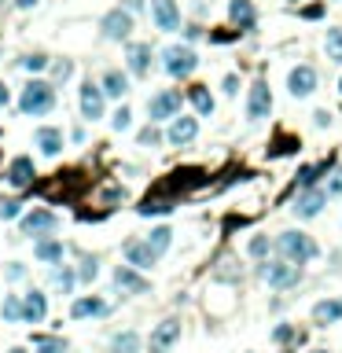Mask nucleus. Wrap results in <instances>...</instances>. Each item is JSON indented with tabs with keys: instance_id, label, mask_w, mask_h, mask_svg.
<instances>
[{
	"instance_id": "2eb2a0df",
	"label": "nucleus",
	"mask_w": 342,
	"mask_h": 353,
	"mask_svg": "<svg viewBox=\"0 0 342 353\" xmlns=\"http://www.w3.org/2000/svg\"><path fill=\"white\" fill-rule=\"evenodd\" d=\"M114 287H118V295H147L151 291V284H147L133 265H118V269H114Z\"/></svg>"
},
{
	"instance_id": "6ab92c4d",
	"label": "nucleus",
	"mask_w": 342,
	"mask_h": 353,
	"mask_svg": "<svg viewBox=\"0 0 342 353\" xmlns=\"http://www.w3.org/2000/svg\"><path fill=\"white\" fill-rule=\"evenodd\" d=\"M23 309H26L23 313L26 324H41V320L48 317V295L45 291H26L23 295Z\"/></svg>"
},
{
	"instance_id": "ea45409f",
	"label": "nucleus",
	"mask_w": 342,
	"mask_h": 353,
	"mask_svg": "<svg viewBox=\"0 0 342 353\" xmlns=\"http://www.w3.org/2000/svg\"><path fill=\"white\" fill-rule=\"evenodd\" d=\"M158 140H162V133H158L155 125H147V129H140V133H136V144H147V147H155Z\"/></svg>"
},
{
	"instance_id": "09e8293b",
	"label": "nucleus",
	"mask_w": 342,
	"mask_h": 353,
	"mask_svg": "<svg viewBox=\"0 0 342 353\" xmlns=\"http://www.w3.org/2000/svg\"><path fill=\"white\" fill-rule=\"evenodd\" d=\"M184 37H188V41H199V37H202V30H199L195 23H191V26L184 30Z\"/></svg>"
},
{
	"instance_id": "473e14b6",
	"label": "nucleus",
	"mask_w": 342,
	"mask_h": 353,
	"mask_svg": "<svg viewBox=\"0 0 342 353\" xmlns=\"http://www.w3.org/2000/svg\"><path fill=\"white\" fill-rule=\"evenodd\" d=\"M324 52H328V59L342 63V26L328 30V37H324Z\"/></svg>"
},
{
	"instance_id": "f3484780",
	"label": "nucleus",
	"mask_w": 342,
	"mask_h": 353,
	"mask_svg": "<svg viewBox=\"0 0 342 353\" xmlns=\"http://www.w3.org/2000/svg\"><path fill=\"white\" fill-rule=\"evenodd\" d=\"M125 67H129V74H136V78H147V70H151V45H129L125 48Z\"/></svg>"
},
{
	"instance_id": "c03bdc74",
	"label": "nucleus",
	"mask_w": 342,
	"mask_h": 353,
	"mask_svg": "<svg viewBox=\"0 0 342 353\" xmlns=\"http://www.w3.org/2000/svg\"><path fill=\"white\" fill-rule=\"evenodd\" d=\"M302 19H324V4H306L302 8Z\"/></svg>"
},
{
	"instance_id": "bb28decb",
	"label": "nucleus",
	"mask_w": 342,
	"mask_h": 353,
	"mask_svg": "<svg viewBox=\"0 0 342 353\" xmlns=\"http://www.w3.org/2000/svg\"><path fill=\"white\" fill-rule=\"evenodd\" d=\"M52 287L63 291V295H70L74 287H78V269H70V265H56V269H52Z\"/></svg>"
},
{
	"instance_id": "58836bf2",
	"label": "nucleus",
	"mask_w": 342,
	"mask_h": 353,
	"mask_svg": "<svg viewBox=\"0 0 342 353\" xmlns=\"http://www.w3.org/2000/svg\"><path fill=\"white\" fill-rule=\"evenodd\" d=\"M269 247H272V243H269V239H265V235H254V239L247 243V250H250V258H261V261H265V254H269Z\"/></svg>"
},
{
	"instance_id": "20e7f679",
	"label": "nucleus",
	"mask_w": 342,
	"mask_h": 353,
	"mask_svg": "<svg viewBox=\"0 0 342 353\" xmlns=\"http://www.w3.org/2000/svg\"><path fill=\"white\" fill-rule=\"evenodd\" d=\"M258 276L265 284L272 287V291H291V287L302 280V269H298V265H291V261H261L258 265Z\"/></svg>"
},
{
	"instance_id": "13d9d810",
	"label": "nucleus",
	"mask_w": 342,
	"mask_h": 353,
	"mask_svg": "<svg viewBox=\"0 0 342 353\" xmlns=\"http://www.w3.org/2000/svg\"><path fill=\"white\" fill-rule=\"evenodd\" d=\"M313 353H328V350H313Z\"/></svg>"
},
{
	"instance_id": "3c124183",
	"label": "nucleus",
	"mask_w": 342,
	"mask_h": 353,
	"mask_svg": "<svg viewBox=\"0 0 342 353\" xmlns=\"http://www.w3.org/2000/svg\"><path fill=\"white\" fill-rule=\"evenodd\" d=\"M70 140H74V144H85V129H78V125H74V129H70Z\"/></svg>"
},
{
	"instance_id": "9b49d317",
	"label": "nucleus",
	"mask_w": 342,
	"mask_h": 353,
	"mask_svg": "<svg viewBox=\"0 0 342 353\" xmlns=\"http://www.w3.org/2000/svg\"><path fill=\"white\" fill-rule=\"evenodd\" d=\"M151 19L162 34H177L180 30V8L177 0H151Z\"/></svg>"
},
{
	"instance_id": "0eeeda50",
	"label": "nucleus",
	"mask_w": 342,
	"mask_h": 353,
	"mask_svg": "<svg viewBox=\"0 0 342 353\" xmlns=\"http://www.w3.org/2000/svg\"><path fill=\"white\" fill-rule=\"evenodd\" d=\"M59 217L52 210H30L23 221H19V235H26V239H45L48 232H56Z\"/></svg>"
},
{
	"instance_id": "2f4dec72",
	"label": "nucleus",
	"mask_w": 342,
	"mask_h": 353,
	"mask_svg": "<svg viewBox=\"0 0 342 353\" xmlns=\"http://www.w3.org/2000/svg\"><path fill=\"white\" fill-rule=\"evenodd\" d=\"M298 151V136H291V133H280V136H276V140H272V147H269V158H280V155H295Z\"/></svg>"
},
{
	"instance_id": "cd10ccee",
	"label": "nucleus",
	"mask_w": 342,
	"mask_h": 353,
	"mask_svg": "<svg viewBox=\"0 0 342 353\" xmlns=\"http://www.w3.org/2000/svg\"><path fill=\"white\" fill-rule=\"evenodd\" d=\"M188 103L195 107V111H199L202 118L213 114V96H210L206 85H191V89H188Z\"/></svg>"
},
{
	"instance_id": "8fccbe9b",
	"label": "nucleus",
	"mask_w": 342,
	"mask_h": 353,
	"mask_svg": "<svg viewBox=\"0 0 342 353\" xmlns=\"http://www.w3.org/2000/svg\"><path fill=\"white\" fill-rule=\"evenodd\" d=\"M317 125H320V129H328V125H331V114L320 111V114H317Z\"/></svg>"
},
{
	"instance_id": "a19ab883",
	"label": "nucleus",
	"mask_w": 342,
	"mask_h": 353,
	"mask_svg": "<svg viewBox=\"0 0 342 353\" xmlns=\"http://www.w3.org/2000/svg\"><path fill=\"white\" fill-rule=\"evenodd\" d=\"M19 206H23V202H19V199H0V217H4V221L19 217Z\"/></svg>"
},
{
	"instance_id": "a211bd4d",
	"label": "nucleus",
	"mask_w": 342,
	"mask_h": 353,
	"mask_svg": "<svg viewBox=\"0 0 342 353\" xmlns=\"http://www.w3.org/2000/svg\"><path fill=\"white\" fill-rule=\"evenodd\" d=\"M100 85H103L107 100H125V96H129V74L125 70H103Z\"/></svg>"
},
{
	"instance_id": "4468645a",
	"label": "nucleus",
	"mask_w": 342,
	"mask_h": 353,
	"mask_svg": "<svg viewBox=\"0 0 342 353\" xmlns=\"http://www.w3.org/2000/svg\"><path fill=\"white\" fill-rule=\"evenodd\" d=\"M122 254H125V261H129L133 269H155V261H158V254L151 250L147 239H125Z\"/></svg>"
},
{
	"instance_id": "7c9ffc66",
	"label": "nucleus",
	"mask_w": 342,
	"mask_h": 353,
	"mask_svg": "<svg viewBox=\"0 0 342 353\" xmlns=\"http://www.w3.org/2000/svg\"><path fill=\"white\" fill-rule=\"evenodd\" d=\"M37 353H70V342L59 335H37Z\"/></svg>"
},
{
	"instance_id": "de8ad7c7",
	"label": "nucleus",
	"mask_w": 342,
	"mask_h": 353,
	"mask_svg": "<svg viewBox=\"0 0 342 353\" xmlns=\"http://www.w3.org/2000/svg\"><path fill=\"white\" fill-rule=\"evenodd\" d=\"M122 8H129V12H133V15H140V12H144V0H125V4H122Z\"/></svg>"
},
{
	"instance_id": "e433bc0d",
	"label": "nucleus",
	"mask_w": 342,
	"mask_h": 353,
	"mask_svg": "<svg viewBox=\"0 0 342 353\" xmlns=\"http://www.w3.org/2000/svg\"><path fill=\"white\" fill-rule=\"evenodd\" d=\"M129 125H133V111H129V107H118V111L111 114V129L125 133V129H129Z\"/></svg>"
},
{
	"instance_id": "a18cd8bd",
	"label": "nucleus",
	"mask_w": 342,
	"mask_h": 353,
	"mask_svg": "<svg viewBox=\"0 0 342 353\" xmlns=\"http://www.w3.org/2000/svg\"><path fill=\"white\" fill-rule=\"evenodd\" d=\"M291 339H295V331L287 328V324H280V328L272 331V342H291Z\"/></svg>"
},
{
	"instance_id": "864d4df0",
	"label": "nucleus",
	"mask_w": 342,
	"mask_h": 353,
	"mask_svg": "<svg viewBox=\"0 0 342 353\" xmlns=\"http://www.w3.org/2000/svg\"><path fill=\"white\" fill-rule=\"evenodd\" d=\"M4 103H8V85L0 81V107H4Z\"/></svg>"
},
{
	"instance_id": "c85d7f7f",
	"label": "nucleus",
	"mask_w": 342,
	"mask_h": 353,
	"mask_svg": "<svg viewBox=\"0 0 342 353\" xmlns=\"http://www.w3.org/2000/svg\"><path fill=\"white\" fill-rule=\"evenodd\" d=\"M147 243H151V250L158 254V258H162V254L173 247V228H169V224H158V228L147 232Z\"/></svg>"
},
{
	"instance_id": "f8f14e48",
	"label": "nucleus",
	"mask_w": 342,
	"mask_h": 353,
	"mask_svg": "<svg viewBox=\"0 0 342 353\" xmlns=\"http://www.w3.org/2000/svg\"><path fill=\"white\" fill-rule=\"evenodd\" d=\"M324 202H328V188H302V195L295 199V217H317L320 210H324Z\"/></svg>"
},
{
	"instance_id": "6e6552de",
	"label": "nucleus",
	"mask_w": 342,
	"mask_h": 353,
	"mask_svg": "<svg viewBox=\"0 0 342 353\" xmlns=\"http://www.w3.org/2000/svg\"><path fill=\"white\" fill-rule=\"evenodd\" d=\"M78 107H81V118H89V122L103 118V111H107L103 85H96V81H81V89H78Z\"/></svg>"
},
{
	"instance_id": "37998d69",
	"label": "nucleus",
	"mask_w": 342,
	"mask_h": 353,
	"mask_svg": "<svg viewBox=\"0 0 342 353\" xmlns=\"http://www.w3.org/2000/svg\"><path fill=\"white\" fill-rule=\"evenodd\" d=\"M239 92V74H224V96H236Z\"/></svg>"
},
{
	"instance_id": "c9c22d12",
	"label": "nucleus",
	"mask_w": 342,
	"mask_h": 353,
	"mask_svg": "<svg viewBox=\"0 0 342 353\" xmlns=\"http://www.w3.org/2000/svg\"><path fill=\"white\" fill-rule=\"evenodd\" d=\"M136 210H140L144 217H151V213H169V210H173V199H169V195L166 199H144Z\"/></svg>"
},
{
	"instance_id": "1a4fd4ad",
	"label": "nucleus",
	"mask_w": 342,
	"mask_h": 353,
	"mask_svg": "<svg viewBox=\"0 0 342 353\" xmlns=\"http://www.w3.org/2000/svg\"><path fill=\"white\" fill-rule=\"evenodd\" d=\"M320 85V74L309 67V63H302V67H295L291 74H287V92L295 96V100H306V96H313Z\"/></svg>"
},
{
	"instance_id": "603ef678",
	"label": "nucleus",
	"mask_w": 342,
	"mask_h": 353,
	"mask_svg": "<svg viewBox=\"0 0 342 353\" xmlns=\"http://www.w3.org/2000/svg\"><path fill=\"white\" fill-rule=\"evenodd\" d=\"M15 8H23V12H30V8H37V0H15Z\"/></svg>"
},
{
	"instance_id": "dca6fc26",
	"label": "nucleus",
	"mask_w": 342,
	"mask_h": 353,
	"mask_svg": "<svg viewBox=\"0 0 342 353\" xmlns=\"http://www.w3.org/2000/svg\"><path fill=\"white\" fill-rule=\"evenodd\" d=\"M228 23L239 30H254L258 26V8H254V0H228Z\"/></svg>"
},
{
	"instance_id": "6e6d98bb",
	"label": "nucleus",
	"mask_w": 342,
	"mask_h": 353,
	"mask_svg": "<svg viewBox=\"0 0 342 353\" xmlns=\"http://www.w3.org/2000/svg\"><path fill=\"white\" fill-rule=\"evenodd\" d=\"M287 4H302V0H287Z\"/></svg>"
},
{
	"instance_id": "9d476101",
	"label": "nucleus",
	"mask_w": 342,
	"mask_h": 353,
	"mask_svg": "<svg viewBox=\"0 0 342 353\" xmlns=\"http://www.w3.org/2000/svg\"><path fill=\"white\" fill-rule=\"evenodd\" d=\"M269 114H272V92H269V85H265V78H258L250 96H247V118L250 122H261V118H269Z\"/></svg>"
},
{
	"instance_id": "f03ea898",
	"label": "nucleus",
	"mask_w": 342,
	"mask_h": 353,
	"mask_svg": "<svg viewBox=\"0 0 342 353\" xmlns=\"http://www.w3.org/2000/svg\"><path fill=\"white\" fill-rule=\"evenodd\" d=\"M52 107H56V85H52V81L34 78L23 89V96H19V114L37 118V114H48Z\"/></svg>"
},
{
	"instance_id": "a878e982",
	"label": "nucleus",
	"mask_w": 342,
	"mask_h": 353,
	"mask_svg": "<svg viewBox=\"0 0 342 353\" xmlns=\"http://www.w3.org/2000/svg\"><path fill=\"white\" fill-rule=\"evenodd\" d=\"M34 254H37V261H45V265H48V269L63 265V243H59V239H37Z\"/></svg>"
},
{
	"instance_id": "7ed1b4c3",
	"label": "nucleus",
	"mask_w": 342,
	"mask_h": 353,
	"mask_svg": "<svg viewBox=\"0 0 342 353\" xmlns=\"http://www.w3.org/2000/svg\"><path fill=\"white\" fill-rule=\"evenodd\" d=\"M158 63H162L166 78H188V74H195L199 56H195V48H188V45H166Z\"/></svg>"
},
{
	"instance_id": "f704fd0d",
	"label": "nucleus",
	"mask_w": 342,
	"mask_h": 353,
	"mask_svg": "<svg viewBox=\"0 0 342 353\" xmlns=\"http://www.w3.org/2000/svg\"><path fill=\"white\" fill-rule=\"evenodd\" d=\"M74 269H78V284H92L96 272H100V261H96L92 254H85L81 265H74Z\"/></svg>"
},
{
	"instance_id": "412c9836",
	"label": "nucleus",
	"mask_w": 342,
	"mask_h": 353,
	"mask_svg": "<svg viewBox=\"0 0 342 353\" xmlns=\"http://www.w3.org/2000/svg\"><path fill=\"white\" fill-rule=\"evenodd\" d=\"M34 144H37V151H41V155L56 158V155L63 151V133L56 129V125H41V129L34 133Z\"/></svg>"
},
{
	"instance_id": "72a5a7b5",
	"label": "nucleus",
	"mask_w": 342,
	"mask_h": 353,
	"mask_svg": "<svg viewBox=\"0 0 342 353\" xmlns=\"http://www.w3.org/2000/svg\"><path fill=\"white\" fill-rule=\"evenodd\" d=\"M0 313H4L8 324H19V320H23V313H26V309H23V298H19V295H8V298H4V309H0Z\"/></svg>"
},
{
	"instance_id": "393cba45",
	"label": "nucleus",
	"mask_w": 342,
	"mask_h": 353,
	"mask_svg": "<svg viewBox=\"0 0 342 353\" xmlns=\"http://www.w3.org/2000/svg\"><path fill=\"white\" fill-rule=\"evenodd\" d=\"M328 169H335V158H324V162H317V166H302L298 169V188H317Z\"/></svg>"
},
{
	"instance_id": "ddd939ff",
	"label": "nucleus",
	"mask_w": 342,
	"mask_h": 353,
	"mask_svg": "<svg viewBox=\"0 0 342 353\" xmlns=\"http://www.w3.org/2000/svg\"><path fill=\"white\" fill-rule=\"evenodd\" d=\"M199 136V122L191 114H177L173 122H169V129H166V140L173 144V147H184V144H191Z\"/></svg>"
},
{
	"instance_id": "4c0bfd02",
	"label": "nucleus",
	"mask_w": 342,
	"mask_h": 353,
	"mask_svg": "<svg viewBox=\"0 0 342 353\" xmlns=\"http://www.w3.org/2000/svg\"><path fill=\"white\" fill-rule=\"evenodd\" d=\"M48 56H41V52H34V56H26L23 59V70H30V74H41V70H48Z\"/></svg>"
},
{
	"instance_id": "f257e3e1",
	"label": "nucleus",
	"mask_w": 342,
	"mask_h": 353,
	"mask_svg": "<svg viewBox=\"0 0 342 353\" xmlns=\"http://www.w3.org/2000/svg\"><path fill=\"white\" fill-rule=\"evenodd\" d=\"M276 250H280V258L291 261V265H306V261H313L317 254H320L313 235H306V232H298V228H287V232L276 235Z\"/></svg>"
},
{
	"instance_id": "c756f323",
	"label": "nucleus",
	"mask_w": 342,
	"mask_h": 353,
	"mask_svg": "<svg viewBox=\"0 0 342 353\" xmlns=\"http://www.w3.org/2000/svg\"><path fill=\"white\" fill-rule=\"evenodd\" d=\"M114 353H140V335L136 331H122V335H114Z\"/></svg>"
},
{
	"instance_id": "5fc2aeb1",
	"label": "nucleus",
	"mask_w": 342,
	"mask_h": 353,
	"mask_svg": "<svg viewBox=\"0 0 342 353\" xmlns=\"http://www.w3.org/2000/svg\"><path fill=\"white\" fill-rule=\"evenodd\" d=\"M8 353H26V350H23V346H15V350H8Z\"/></svg>"
},
{
	"instance_id": "49530a36",
	"label": "nucleus",
	"mask_w": 342,
	"mask_h": 353,
	"mask_svg": "<svg viewBox=\"0 0 342 353\" xmlns=\"http://www.w3.org/2000/svg\"><path fill=\"white\" fill-rule=\"evenodd\" d=\"M23 276H26V269H23L19 261H12V265H8V280H23Z\"/></svg>"
},
{
	"instance_id": "39448f33",
	"label": "nucleus",
	"mask_w": 342,
	"mask_h": 353,
	"mask_svg": "<svg viewBox=\"0 0 342 353\" xmlns=\"http://www.w3.org/2000/svg\"><path fill=\"white\" fill-rule=\"evenodd\" d=\"M100 30H103L107 41H129L133 30H136V19H133L129 8H111V12L100 19Z\"/></svg>"
},
{
	"instance_id": "423d86ee",
	"label": "nucleus",
	"mask_w": 342,
	"mask_h": 353,
	"mask_svg": "<svg viewBox=\"0 0 342 353\" xmlns=\"http://www.w3.org/2000/svg\"><path fill=\"white\" fill-rule=\"evenodd\" d=\"M188 96L184 92H177V89H162V92H155L151 96V103H147V118H151V122L158 125V122H173V118L180 114V103H184Z\"/></svg>"
},
{
	"instance_id": "4be33fe9",
	"label": "nucleus",
	"mask_w": 342,
	"mask_h": 353,
	"mask_svg": "<svg viewBox=\"0 0 342 353\" xmlns=\"http://www.w3.org/2000/svg\"><path fill=\"white\" fill-rule=\"evenodd\" d=\"M342 320V298H320L313 306V324L317 328H328V324H339Z\"/></svg>"
},
{
	"instance_id": "5701e85b",
	"label": "nucleus",
	"mask_w": 342,
	"mask_h": 353,
	"mask_svg": "<svg viewBox=\"0 0 342 353\" xmlns=\"http://www.w3.org/2000/svg\"><path fill=\"white\" fill-rule=\"evenodd\" d=\"M34 177H37V169H34V162H30L26 155H19L12 166H8V184L12 188H30L34 184Z\"/></svg>"
},
{
	"instance_id": "b1692460",
	"label": "nucleus",
	"mask_w": 342,
	"mask_h": 353,
	"mask_svg": "<svg viewBox=\"0 0 342 353\" xmlns=\"http://www.w3.org/2000/svg\"><path fill=\"white\" fill-rule=\"evenodd\" d=\"M107 313H111V309H107V302H103V298H78V302H74L70 306V317L74 320H89V317H107Z\"/></svg>"
},
{
	"instance_id": "aec40b11",
	"label": "nucleus",
	"mask_w": 342,
	"mask_h": 353,
	"mask_svg": "<svg viewBox=\"0 0 342 353\" xmlns=\"http://www.w3.org/2000/svg\"><path fill=\"white\" fill-rule=\"evenodd\" d=\"M180 339V320H162L151 335V353H166L173 350V342Z\"/></svg>"
},
{
	"instance_id": "79ce46f5",
	"label": "nucleus",
	"mask_w": 342,
	"mask_h": 353,
	"mask_svg": "<svg viewBox=\"0 0 342 353\" xmlns=\"http://www.w3.org/2000/svg\"><path fill=\"white\" fill-rule=\"evenodd\" d=\"M328 195H339L342 199V166L331 169V180H328Z\"/></svg>"
},
{
	"instance_id": "4d7b16f0",
	"label": "nucleus",
	"mask_w": 342,
	"mask_h": 353,
	"mask_svg": "<svg viewBox=\"0 0 342 353\" xmlns=\"http://www.w3.org/2000/svg\"><path fill=\"white\" fill-rule=\"evenodd\" d=\"M339 92H342V78H339Z\"/></svg>"
}]
</instances>
